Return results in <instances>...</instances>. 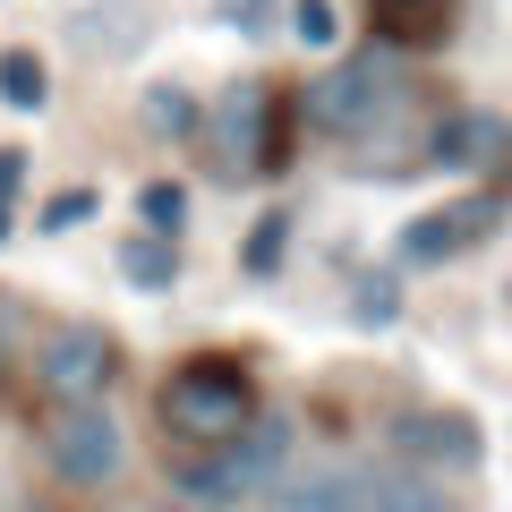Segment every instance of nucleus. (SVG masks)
<instances>
[{"label": "nucleus", "instance_id": "nucleus-1", "mask_svg": "<svg viewBox=\"0 0 512 512\" xmlns=\"http://www.w3.org/2000/svg\"><path fill=\"white\" fill-rule=\"evenodd\" d=\"M291 111L333 137L350 154V171H410L427 163V128H436V103H427V77L410 69L402 52H384V43H359L350 60L316 69L308 86L291 94Z\"/></svg>", "mask_w": 512, "mask_h": 512}, {"label": "nucleus", "instance_id": "nucleus-2", "mask_svg": "<svg viewBox=\"0 0 512 512\" xmlns=\"http://www.w3.org/2000/svg\"><path fill=\"white\" fill-rule=\"evenodd\" d=\"M291 94L274 86V77H239V86H222L214 111H197V137H205V171L214 180H265V171L291 163Z\"/></svg>", "mask_w": 512, "mask_h": 512}, {"label": "nucleus", "instance_id": "nucleus-3", "mask_svg": "<svg viewBox=\"0 0 512 512\" xmlns=\"http://www.w3.org/2000/svg\"><path fill=\"white\" fill-rule=\"evenodd\" d=\"M282 470H291V419L256 410L231 444H214V453L180 461V470H171V487H180V504L239 512V504H265V495L282 487Z\"/></svg>", "mask_w": 512, "mask_h": 512}, {"label": "nucleus", "instance_id": "nucleus-4", "mask_svg": "<svg viewBox=\"0 0 512 512\" xmlns=\"http://www.w3.org/2000/svg\"><path fill=\"white\" fill-rule=\"evenodd\" d=\"M154 410H163V436H180L188 453H214V444H231L256 419V376L231 350H197V359H180L163 376V402Z\"/></svg>", "mask_w": 512, "mask_h": 512}, {"label": "nucleus", "instance_id": "nucleus-5", "mask_svg": "<svg viewBox=\"0 0 512 512\" xmlns=\"http://www.w3.org/2000/svg\"><path fill=\"white\" fill-rule=\"evenodd\" d=\"M43 453H52V470L69 478L77 495L120 487V470H128V436H120V419H111V402H52Z\"/></svg>", "mask_w": 512, "mask_h": 512}, {"label": "nucleus", "instance_id": "nucleus-6", "mask_svg": "<svg viewBox=\"0 0 512 512\" xmlns=\"http://www.w3.org/2000/svg\"><path fill=\"white\" fill-rule=\"evenodd\" d=\"M111 376H120V342L103 325H60L43 342V359H35V384L52 402H103Z\"/></svg>", "mask_w": 512, "mask_h": 512}, {"label": "nucleus", "instance_id": "nucleus-7", "mask_svg": "<svg viewBox=\"0 0 512 512\" xmlns=\"http://www.w3.org/2000/svg\"><path fill=\"white\" fill-rule=\"evenodd\" d=\"M495 222H504V188H470V197L436 205V214H419L402 231V265H453L461 248L495 239Z\"/></svg>", "mask_w": 512, "mask_h": 512}, {"label": "nucleus", "instance_id": "nucleus-8", "mask_svg": "<svg viewBox=\"0 0 512 512\" xmlns=\"http://www.w3.org/2000/svg\"><path fill=\"white\" fill-rule=\"evenodd\" d=\"M359 9H367V43L419 60V52H444L461 35V9L470 0H359Z\"/></svg>", "mask_w": 512, "mask_h": 512}, {"label": "nucleus", "instance_id": "nucleus-9", "mask_svg": "<svg viewBox=\"0 0 512 512\" xmlns=\"http://www.w3.org/2000/svg\"><path fill=\"white\" fill-rule=\"evenodd\" d=\"M393 444H402L419 470H478V453H487V436H478L470 410H419V419L393 427Z\"/></svg>", "mask_w": 512, "mask_h": 512}, {"label": "nucleus", "instance_id": "nucleus-10", "mask_svg": "<svg viewBox=\"0 0 512 512\" xmlns=\"http://www.w3.org/2000/svg\"><path fill=\"white\" fill-rule=\"evenodd\" d=\"M427 163H444V171H495V163H504V120H495V111H436V128H427Z\"/></svg>", "mask_w": 512, "mask_h": 512}, {"label": "nucleus", "instance_id": "nucleus-11", "mask_svg": "<svg viewBox=\"0 0 512 512\" xmlns=\"http://www.w3.org/2000/svg\"><path fill=\"white\" fill-rule=\"evenodd\" d=\"M282 512H367V478L359 470H299L282 487Z\"/></svg>", "mask_w": 512, "mask_h": 512}, {"label": "nucleus", "instance_id": "nucleus-12", "mask_svg": "<svg viewBox=\"0 0 512 512\" xmlns=\"http://www.w3.org/2000/svg\"><path fill=\"white\" fill-rule=\"evenodd\" d=\"M120 274L137 282V291H171V282H180V239H146L137 231L120 248Z\"/></svg>", "mask_w": 512, "mask_h": 512}, {"label": "nucleus", "instance_id": "nucleus-13", "mask_svg": "<svg viewBox=\"0 0 512 512\" xmlns=\"http://www.w3.org/2000/svg\"><path fill=\"white\" fill-rule=\"evenodd\" d=\"M0 103H9V111H43V103H52V69H43V52H0Z\"/></svg>", "mask_w": 512, "mask_h": 512}, {"label": "nucleus", "instance_id": "nucleus-14", "mask_svg": "<svg viewBox=\"0 0 512 512\" xmlns=\"http://www.w3.org/2000/svg\"><path fill=\"white\" fill-rule=\"evenodd\" d=\"M137 120H146V137H197V94L188 86H146Z\"/></svg>", "mask_w": 512, "mask_h": 512}, {"label": "nucleus", "instance_id": "nucleus-15", "mask_svg": "<svg viewBox=\"0 0 512 512\" xmlns=\"http://www.w3.org/2000/svg\"><path fill=\"white\" fill-rule=\"evenodd\" d=\"M137 222H146V239H180L188 231V188L180 180H146L137 188Z\"/></svg>", "mask_w": 512, "mask_h": 512}, {"label": "nucleus", "instance_id": "nucleus-16", "mask_svg": "<svg viewBox=\"0 0 512 512\" xmlns=\"http://www.w3.org/2000/svg\"><path fill=\"white\" fill-rule=\"evenodd\" d=\"M367 512H453L427 478H367Z\"/></svg>", "mask_w": 512, "mask_h": 512}, {"label": "nucleus", "instance_id": "nucleus-17", "mask_svg": "<svg viewBox=\"0 0 512 512\" xmlns=\"http://www.w3.org/2000/svg\"><path fill=\"white\" fill-rule=\"evenodd\" d=\"M282 248H291V214L274 205V214H265V222L248 231V248H239V265H248V274L265 282V274H282Z\"/></svg>", "mask_w": 512, "mask_h": 512}, {"label": "nucleus", "instance_id": "nucleus-18", "mask_svg": "<svg viewBox=\"0 0 512 512\" xmlns=\"http://www.w3.org/2000/svg\"><path fill=\"white\" fill-rule=\"evenodd\" d=\"M350 316H359V325H393V316H402V282H393V274H367L359 299H350Z\"/></svg>", "mask_w": 512, "mask_h": 512}, {"label": "nucleus", "instance_id": "nucleus-19", "mask_svg": "<svg viewBox=\"0 0 512 512\" xmlns=\"http://www.w3.org/2000/svg\"><path fill=\"white\" fill-rule=\"evenodd\" d=\"M291 35L308 43V52H325V43L342 35V9H333V0H291Z\"/></svg>", "mask_w": 512, "mask_h": 512}, {"label": "nucleus", "instance_id": "nucleus-20", "mask_svg": "<svg viewBox=\"0 0 512 512\" xmlns=\"http://www.w3.org/2000/svg\"><path fill=\"white\" fill-rule=\"evenodd\" d=\"M94 205H103V197H94V188H60V197L43 205V231H77V222H86Z\"/></svg>", "mask_w": 512, "mask_h": 512}, {"label": "nucleus", "instance_id": "nucleus-21", "mask_svg": "<svg viewBox=\"0 0 512 512\" xmlns=\"http://www.w3.org/2000/svg\"><path fill=\"white\" fill-rule=\"evenodd\" d=\"M18 342H26V308H18L9 291H0V376L18 367Z\"/></svg>", "mask_w": 512, "mask_h": 512}, {"label": "nucleus", "instance_id": "nucleus-22", "mask_svg": "<svg viewBox=\"0 0 512 512\" xmlns=\"http://www.w3.org/2000/svg\"><path fill=\"white\" fill-rule=\"evenodd\" d=\"M18 180H26V154H18V146H0V205L18 197Z\"/></svg>", "mask_w": 512, "mask_h": 512}, {"label": "nucleus", "instance_id": "nucleus-23", "mask_svg": "<svg viewBox=\"0 0 512 512\" xmlns=\"http://www.w3.org/2000/svg\"><path fill=\"white\" fill-rule=\"evenodd\" d=\"M0 239H9V205H0Z\"/></svg>", "mask_w": 512, "mask_h": 512}]
</instances>
